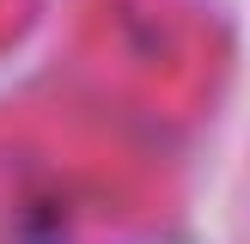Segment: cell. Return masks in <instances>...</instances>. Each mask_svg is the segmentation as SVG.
<instances>
[{"mask_svg": "<svg viewBox=\"0 0 250 244\" xmlns=\"http://www.w3.org/2000/svg\"><path fill=\"white\" fill-rule=\"evenodd\" d=\"M6 19H12V0H0V31H6Z\"/></svg>", "mask_w": 250, "mask_h": 244, "instance_id": "obj_1", "label": "cell"}]
</instances>
